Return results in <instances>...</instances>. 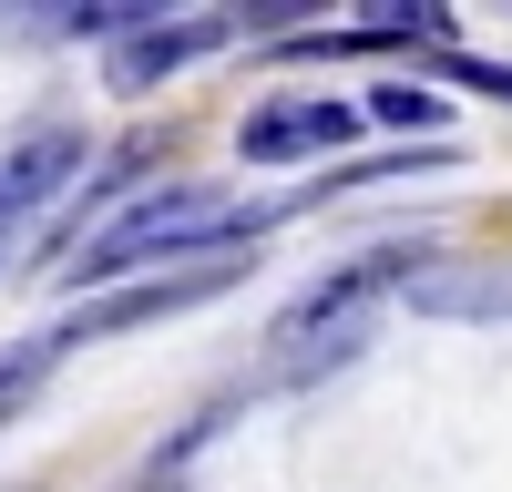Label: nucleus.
Returning <instances> with one entry per match:
<instances>
[{
	"label": "nucleus",
	"mask_w": 512,
	"mask_h": 492,
	"mask_svg": "<svg viewBox=\"0 0 512 492\" xmlns=\"http://www.w3.org/2000/svg\"><path fill=\"white\" fill-rule=\"evenodd\" d=\"M205 246H256V216H246V205H226V195H205V185H154V195L123 205L113 226H93V236L72 246V277L103 287V277H123V267L205 257Z\"/></svg>",
	"instance_id": "f257e3e1"
},
{
	"label": "nucleus",
	"mask_w": 512,
	"mask_h": 492,
	"mask_svg": "<svg viewBox=\"0 0 512 492\" xmlns=\"http://www.w3.org/2000/svg\"><path fill=\"white\" fill-rule=\"evenodd\" d=\"M349 134H359V103L308 93V103H267V113H246V123H236V154H246V164H287V154H338Z\"/></svg>",
	"instance_id": "f03ea898"
},
{
	"label": "nucleus",
	"mask_w": 512,
	"mask_h": 492,
	"mask_svg": "<svg viewBox=\"0 0 512 492\" xmlns=\"http://www.w3.org/2000/svg\"><path fill=\"white\" fill-rule=\"evenodd\" d=\"M72 175H82V134H62V123L31 134V144H11V154H0V226L31 216V205H52Z\"/></svg>",
	"instance_id": "7ed1b4c3"
},
{
	"label": "nucleus",
	"mask_w": 512,
	"mask_h": 492,
	"mask_svg": "<svg viewBox=\"0 0 512 492\" xmlns=\"http://www.w3.org/2000/svg\"><path fill=\"white\" fill-rule=\"evenodd\" d=\"M400 298H410V318H512V277L502 267H420V277H400Z\"/></svg>",
	"instance_id": "20e7f679"
},
{
	"label": "nucleus",
	"mask_w": 512,
	"mask_h": 492,
	"mask_svg": "<svg viewBox=\"0 0 512 492\" xmlns=\"http://www.w3.org/2000/svg\"><path fill=\"white\" fill-rule=\"evenodd\" d=\"M205 41H226V11H205V21H185V31H123L103 72H113V93H144V82H164L175 62H195Z\"/></svg>",
	"instance_id": "39448f33"
},
{
	"label": "nucleus",
	"mask_w": 512,
	"mask_h": 492,
	"mask_svg": "<svg viewBox=\"0 0 512 492\" xmlns=\"http://www.w3.org/2000/svg\"><path fill=\"white\" fill-rule=\"evenodd\" d=\"M359 113H369V123H390V134H441V113H451V103L431 93V82H379Z\"/></svg>",
	"instance_id": "423d86ee"
},
{
	"label": "nucleus",
	"mask_w": 512,
	"mask_h": 492,
	"mask_svg": "<svg viewBox=\"0 0 512 492\" xmlns=\"http://www.w3.org/2000/svg\"><path fill=\"white\" fill-rule=\"evenodd\" d=\"M451 82H472V93L512 103V62H482V52H451Z\"/></svg>",
	"instance_id": "0eeeda50"
}]
</instances>
